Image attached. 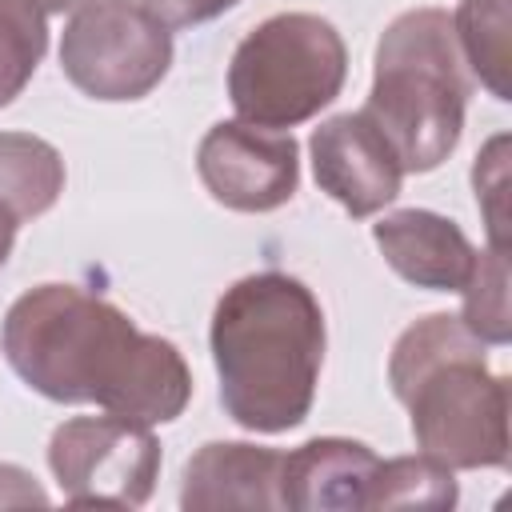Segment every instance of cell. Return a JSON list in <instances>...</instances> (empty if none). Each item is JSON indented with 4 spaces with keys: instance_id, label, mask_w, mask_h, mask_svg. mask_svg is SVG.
<instances>
[{
    "instance_id": "cell-1",
    "label": "cell",
    "mask_w": 512,
    "mask_h": 512,
    "mask_svg": "<svg viewBox=\"0 0 512 512\" xmlns=\"http://www.w3.org/2000/svg\"><path fill=\"white\" fill-rule=\"evenodd\" d=\"M0 348L8 368L52 404H96L136 424H168L192 400L184 352L80 284H36L16 296Z\"/></svg>"
},
{
    "instance_id": "cell-2",
    "label": "cell",
    "mask_w": 512,
    "mask_h": 512,
    "mask_svg": "<svg viewBox=\"0 0 512 512\" xmlns=\"http://www.w3.org/2000/svg\"><path fill=\"white\" fill-rule=\"evenodd\" d=\"M212 364L224 412L248 432H292L308 420L324 368V308L288 272H252L212 308Z\"/></svg>"
},
{
    "instance_id": "cell-3",
    "label": "cell",
    "mask_w": 512,
    "mask_h": 512,
    "mask_svg": "<svg viewBox=\"0 0 512 512\" xmlns=\"http://www.w3.org/2000/svg\"><path fill=\"white\" fill-rule=\"evenodd\" d=\"M460 316L428 312L388 356L392 396L408 408L416 448L448 468H508V380Z\"/></svg>"
},
{
    "instance_id": "cell-4",
    "label": "cell",
    "mask_w": 512,
    "mask_h": 512,
    "mask_svg": "<svg viewBox=\"0 0 512 512\" xmlns=\"http://www.w3.org/2000/svg\"><path fill=\"white\" fill-rule=\"evenodd\" d=\"M472 80L444 8L400 12L376 44L372 92L360 108L392 144L404 172L440 168L464 132Z\"/></svg>"
},
{
    "instance_id": "cell-5",
    "label": "cell",
    "mask_w": 512,
    "mask_h": 512,
    "mask_svg": "<svg viewBox=\"0 0 512 512\" xmlns=\"http://www.w3.org/2000/svg\"><path fill=\"white\" fill-rule=\"evenodd\" d=\"M348 76V48L332 20L316 12H276L232 52L228 100L244 124L296 128L328 108Z\"/></svg>"
},
{
    "instance_id": "cell-6",
    "label": "cell",
    "mask_w": 512,
    "mask_h": 512,
    "mask_svg": "<svg viewBox=\"0 0 512 512\" xmlns=\"http://www.w3.org/2000/svg\"><path fill=\"white\" fill-rule=\"evenodd\" d=\"M60 68L92 100H144L172 68V32L140 0H88L64 24Z\"/></svg>"
},
{
    "instance_id": "cell-7",
    "label": "cell",
    "mask_w": 512,
    "mask_h": 512,
    "mask_svg": "<svg viewBox=\"0 0 512 512\" xmlns=\"http://www.w3.org/2000/svg\"><path fill=\"white\" fill-rule=\"evenodd\" d=\"M160 440L124 416H72L48 440V468L76 508H144L160 480Z\"/></svg>"
},
{
    "instance_id": "cell-8",
    "label": "cell",
    "mask_w": 512,
    "mask_h": 512,
    "mask_svg": "<svg viewBox=\"0 0 512 512\" xmlns=\"http://www.w3.org/2000/svg\"><path fill=\"white\" fill-rule=\"evenodd\" d=\"M196 172L216 204L232 212H272L300 188V148L288 132L220 120L200 136Z\"/></svg>"
},
{
    "instance_id": "cell-9",
    "label": "cell",
    "mask_w": 512,
    "mask_h": 512,
    "mask_svg": "<svg viewBox=\"0 0 512 512\" xmlns=\"http://www.w3.org/2000/svg\"><path fill=\"white\" fill-rule=\"evenodd\" d=\"M312 176L352 220H368L400 196L404 168L384 132L364 112L328 116L312 140Z\"/></svg>"
},
{
    "instance_id": "cell-10",
    "label": "cell",
    "mask_w": 512,
    "mask_h": 512,
    "mask_svg": "<svg viewBox=\"0 0 512 512\" xmlns=\"http://www.w3.org/2000/svg\"><path fill=\"white\" fill-rule=\"evenodd\" d=\"M372 240L400 280L428 292H460L476 264V248L464 228L428 208L388 212L372 224Z\"/></svg>"
},
{
    "instance_id": "cell-11",
    "label": "cell",
    "mask_w": 512,
    "mask_h": 512,
    "mask_svg": "<svg viewBox=\"0 0 512 512\" xmlns=\"http://www.w3.org/2000/svg\"><path fill=\"white\" fill-rule=\"evenodd\" d=\"M380 456L348 436H316L280 464V508L296 512H352L368 508V488Z\"/></svg>"
},
{
    "instance_id": "cell-12",
    "label": "cell",
    "mask_w": 512,
    "mask_h": 512,
    "mask_svg": "<svg viewBox=\"0 0 512 512\" xmlns=\"http://www.w3.org/2000/svg\"><path fill=\"white\" fill-rule=\"evenodd\" d=\"M280 464L284 452L212 440L188 464L180 480V508L216 512V508H280Z\"/></svg>"
},
{
    "instance_id": "cell-13",
    "label": "cell",
    "mask_w": 512,
    "mask_h": 512,
    "mask_svg": "<svg viewBox=\"0 0 512 512\" xmlns=\"http://www.w3.org/2000/svg\"><path fill=\"white\" fill-rule=\"evenodd\" d=\"M64 192V156L32 132H0V204L16 220L44 216Z\"/></svg>"
},
{
    "instance_id": "cell-14",
    "label": "cell",
    "mask_w": 512,
    "mask_h": 512,
    "mask_svg": "<svg viewBox=\"0 0 512 512\" xmlns=\"http://www.w3.org/2000/svg\"><path fill=\"white\" fill-rule=\"evenodd\" d=\"M508 0H460L452 16L456 48L472 76L500 100H512V56H508Z\"/></svg>"
},
{
    "instance_id": "cell-15",
    "label": "cell",
    "mask_w": 512,
    "mask_h": 512,
    "mask_svg": "<svg viewBox=\"0 0 512 512\" xmlns=\"http://www.w3.org/2000/svg\"><path fill=\"white\" fill-rule=\"evenodd\" d=\"M460 500L456 476L432 456H392L380 460L368 488V508H452Z\"/></svg>"
},
{
    "instance_id": "cell-16",
    "label": "cell",
    "mask_w": 512,
    "mask_h": 512,
    "mask_svg": "<svg viewBox=\"0 0 512 512\" xmlns=\"http://www.w3.org/2000/svg\"><path fill=\"white\" fill-rule=\"evenodd\" d=\"M48 52V20L32 0H0V108L36 76Z\"/></svg>"
},
{
    "instance_id": "cell-17",
    "label": "cell",
    "mask_w": 512,
    "mask_h": 512,
    "mask_svg": "<svg viewBox=\"0 0 512 512\" xmlns=\"http://www.w3.org/2000/svg\"><path fill=\"white\" fill-rule=\"evenodd\" d=\"M464 328L480 336L492 348H504L512 340V316H508V256L488 248L476 252L472 276L464 280Z\"/></svg>"
},
{
    "instance_id": "cell-18",
    "label": "cell",
    "mask_w": 512,
    "mask_h": 512,
    "mask_svg": "<svg viewBox=\"0 0 512 512\" xmlns=\"http://www.w3.org/2000/svg\"><path fill=\"white\" fill-rule=\"evenodd\" d=\"M504 148H508V136H492L488 148L476 156V168H472L476 204H480V212H484L488 240H492L496 252H508V240H504V188H508Z\"/></svg>"
},
{
    "instance_id": "cell-19",
    "label": "cell",
    "mask_w": 512,
    "mask_h": 512,
    "mask_svg": "<svg viewBox=\"0 0 512 512\" xmlns=\"http://www.w3.org/2000/svg\"><path fill=\"white\" fill-rule=\"evenodd\" d=\"M140 4L152 8L168 28H196V24H208V20L224 16L240 0H140Z\"/></svg>"
},
{
    "instance_id": "cell-20",
    "label": "cell",
    "mask_w": 512,
    "mask_h": 512,
    "mask_svg": "<svg viewBox=\"0 0 512 512\" xmlns=\"http://www.w3.org/2000/svg\"><path fill=\"white\" fill-rule=\"evenodd\" d=\"M24 504H48V492L20 464H0V508H24Z\"/></svg>"
},
{
    "instance_id": "cell-21",
    "label": "cell",
    "mask_w": 512,
    "mask_h": 512,
    "mask_svg": "<svg viewBox=\"0 0 512 512\" xmlns=\"http://www.w3.org/2000/svg\"><path fill=\"white\" fill-rule=\"evenodd\" d=\"M16 228H20L16 212H12L8 204H0V268H4V264H8V256H12V244H16Z\"/></svg>"
},
{
    "instance_id": "cell-22",
    "label": "cell",
    "mask_w": 512,
    "mask_h": 512,
    "mask_svg": "<svg viewBox=\"0 0 512 512\" xmlns=\"http://www.w3.org/2000/svg\"><path fill=\"white\" fill-rule=\"evenodd\" d=\"M44 16H56V12H72V8H84L88 0H32Z\"/></svg>"
}]
</instances>
